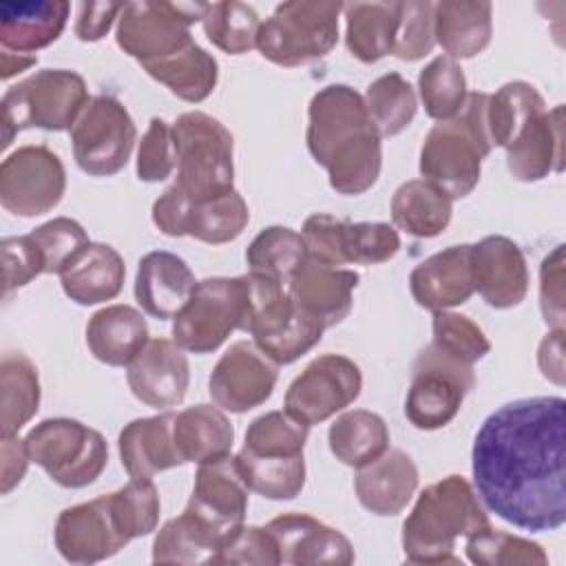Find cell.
<instances>
[{"label": "cell", "mask_w": 566, "mask_h": 566, "mask_svg": "<svg viewBox=\"0 0 566 566\" xmlns=\"http://www.w3.org/2000/svg\"><path fill=\"white\" fill-rule=\"evenodd\" d=\"M327 442L338 462L360 469L389 449V429L378 413L354 409L332 422Z\"/></svg>", "instance_id": "74e56055"}, {"label": "cell", "mask_w": 566, "mask_h": 566, "mask_svg": "<svg viewBox=\"0 0 566 566\" xmlns=\"http://www.w3.org/2000/svg\"><path fill=\"white\" fill-rule=\"evenodd\" d=\"M57 553L71 564H95L117 555L128 539L122 535L111 493L64 509L53 528Z\"/></svg>", "instance_id": "ac0fdd59"}, {"label": "cell", "mask_w": 566, "mask_h": 566, "mask_svg": "<svg viewBox=\"0 0 566 566\" xmlns=\"http://www.w3.org/2000/svg\"><path fill=\"white\" fill-rule=\"evenodd\" d=\"M473 387V365L462 363L429 343L413 360L411 382L405 398V416L416 429H440L458 416Z\"/></svg>", "instance_id": "8fae6325"}, {"label": "cell", "mask_w": 566, "mask_h": 566, "mask_svg": "<svg viewBox=\"0 0 566 566\" xmlns=\"http://www.w3.org/2000/svg\"><path fill=\"white\" fill-rule=\"evenodd\" d=\"M493 33V4L484 0H442L433 4V35L451 60L482 53Z\"/></svg>", "instance_id": "4dcf8cb0"}, {"label": "cell", "mask_w": 566, "mask_h": 566, "mask_svg": "<svg viewBox=\"0 0 566 566\" xmlns=\"http://www.w3.org/2000/svg\"><path fill=\"white\" fill-rule=\"evenodd\" d=\"M310 427L283 411H268L254 418L245 431V442L241 449L256 455H303Z\"/></svg>", "instance_id": "681fc988"}, {"label": "cell", "mask_w": 566, "mask_h": 566, "mask_svg": "<svg viewBox=\"0 0 566 566\" xmlns=\"http://www.w3.org/2000/svg\"><path fill=\"white\" fill-rule=\"evenodd\" d=\"M40 378L22 352H7L0 360V436L18 431L38 413Z\"/></svg>", "instance_id": "f35d334b"}, {"label": "cell", "mask_w": 566, "mask_h": 566, "mask_svg": "<svg viewBox=\"0 0 566 566\" xmlns=\"http://www.w3.org/2000/svg\"><path fill=\"white\" fill-rule=\"evenodd\" d=\"M491 526L484 504L462 475L429 484L402 524V551L409 564H460L458 539Z\"/></svg>", "instance_id": "3957f363"}, {"label": "cell", "mask_w": 566, "mask_h": 566, "mask_svg": "<svg viewBox=\"0 0 566 566\" xmlns=\"http://www.w3.org/2000/svg\"><path fill=\"white\" fill-rule=\"evenodd\" d=\"M486 102L489 93H469L464 106L451 119L438 122L422 142L420 175L451 199L473 192L482 175V159L493 148Z\"/></svg>", "instance_id": "277c9868"}, {"label": "cell", "mask_w": 566, "mask_h": 566, "mask_svg": "<svg viewBox=\"0 0 566 566\" xmlns=\"http://www.w3.org/2000/svg\"><path fill=\"white\" fill-rule=\"evenodd\" d=\"M363 389L360 367L343 354H323L314 358L287 387L285 411L312 427L345 407H349Z\"/></svg>", "instance_id": "2e32d148"}, {"label": "cell", "mask_w": 566, "mask_h": 566, "mask_svg": "<svg viewBox=\"0 0 566 566\" xmlns=\"http://www.w3.org/2000/svg\"><path fill=\"white\" fill-rule=\"evenodd\" d=\"M135 139V122L113 95L91 97L71 128L75 164L91 177L117 175L128 164Z\"/></svg>", "instance_id": "4fadbf2b"}, {"label": "cell", "mask_w": 566, "mask_h": 566, "mask_svg": "<svg viewBox=\"0 0 566 566\" xmlns=\"http://www.w3.org/2000/svg\"><path fill=\"white\" fill-rule=\"evenodd\" d=\"M201 27L217 49L241 55L256 49L261 20L256 9L245 2H212L206 4Z\"/></svg>", "instance_id": "f6af8a7d"}, {"label": "cell", "mask_w": 566, "mask_h": 566, "mask_svg": "<svg viewBox=\"0 0 566 566\" xmlns=\"http://www.w3.org/2000/svg\"><path fill=\"white\" fill-rule=\"evenodd\" d=\"M29 237L42 254L44 274H60L91 243L86 230L71 217H55L31 230Z\"/></svg>", "instance_id": "816d5d0a"}, {"label": "cell", "mask_w": 566, "mask_h": 566, "mask_svg": "<svg viewBox=\"0 0 566 566\" xmlns=\"http://www.w3.org/2000/svg\"><path fill=\"white\" fill-rule=\"evenodd\" d=\"M431 329H433L431 343L462 363L473 365L491 352V343L482 332V327L464 314L449 312V310L433 312Z\"/></svg>", "instance_id": "f907efd6"}, {"label": "cell", "mask_w": 566, "mask_h": 566, "mask_svg": "<svg viewBox=\"0 0 566 566\" xmlns=\"http://www.w3.org/2000/svg\"><path fill=\"white\" fill-rule=\"evenodd\" d=\"M175 416V411H164L150 418H137L119 431L117 449L122 467L130 478H153L184 464L172 436Z\"/></svg>", "instance_id": "83f0119b"}, {"label": "cell", "mask_w": 566, "mask_h": 566, "mask_svg": "<svg viewBox=\"0 0 566 566\" xmlns=\"http://www.w3.org/2000/svg\"><path fill=\"white\" fill-rule=\"evenodd\" d=\"M148 340L146 318L133 305H106L86 323V345L91 354L111 367H128Z\"/></svg>", "instance_id": "1f68e13d"}, {"label": "cell", "mask_w": 566, "mask_h": 566, "mask_svg": "<svg viewBox=\"0 0 566 566\" xmlns=\"http://www.w3.org/2000/svg\"><path fill=\"white\" fill-rule=\"evenodd\" d=\"M301 237L307 256L343 268L376 265L394 259L400 250L398 230L385 221H347L325 212H314L303 221Z\"/></svg>", "instance_id": "5bb4252c"}, {"label": "cell", "mask_w": 566, "mask_h": 566, "mask_svg": "<svg viewBox=\"0 0 566 566\" xmlns=\"http://www.w3.org/2000/svg\"><path fill=\"white\" fill-rule=\"evenodd\" d=\"M71 4L64 0L0 2V44L4 51L33 55L53 44L69 20Z\"/></svg>", "instance_id": "f1b7e54d"}, {"label": "cell", "mask_w": 566, "mask_h": 566, "mask_svg": "<svg viewBox=\"0 0 566 566\" xmlns=\"http://www.w3.org/2000/svg\"><path fill=\"white\" fill-rule=\"evenodd\" d=\"M305 259L307 248L301 232L285 226L263 228L245 250L250 272L274 279L283 285H287Z\"/></svg>", "instance_id": "60d3db41"}, {"label": "cell", "mask_w": 566, "mask_h": 566, "mask_svg": "<svg viewBox=\"0 0 566 566\" xmlns=\"http://www.w3.org/2000/svg\"><path fill=\"white\" fill-rule=\"evenodd\" d=\"M223 533L206 520L184 509L177 517L168 520L155 535L153 562L155 564H217Z\"/></svg>", "instance_id": "e575fe53"}, {"label": "cell", "mask_w": 566, "mask_h": 566, "mask_svg": "<svg viewBox=\"0 0 566 566\" xmlns=\"http://www.w3.org/2000/svg\"><path fill=\"white\" fill-rule=\"evenodd\" d=\"M250 310L248 274L197 281L192 296L172 318V340L186 352L210 354L234 329L248 332Z\"/></svg>", "instance_id": "52a82bcc"}, {"label": "cell", "mask_w": 566, "mask_h": 566, "mask_svg": "<svg viewBox=\"0 0 566 566\" xmlns=\"http://www.w3.org/2000/svg\"><path fill=\"white\" fill-rule=\"evenodd\" d=\"M480 502L500 520L531 531L566 522V400L517 398L480 424L471 449Z\"/></svg>", "instance_id": "6da1fadb"}, {"label": "cell", "mask_w": 566, "mask_h": 566, "mask_svg": "<svg viewBox=\"0 0 566 566\" xmlns=\"http://www.w3.org/2000/svg\"><path fill=\"white\" fill-rule=\"evenodd\" d=\"M343 11L345 44L356 60L371 64L394 51L400 2H349Z\"/></svg>", "instance_id": "d590c367"}, {"label": "cell", "mask_w": 566, "mask_h": 566, "mask_svg": "<svg viewBox=\"0 0 566 566\" xmlns=\"http://www.w3.org/2000/svg\"><path fill=\"white\" fill-rule=\"evenodd\" d=\"M175 444L181 462L203 464L230 455L234 442V427L221 407L192 405L175 416Z\"/></svg>", "instance_id": "d6a6232c"}, {"label": "cell", "mask_w": 566, "mask_h": 566, "mask_svg": "<svg viewBox=\"0 0 566 566\" xmlns=\"http://www.w3.org/2000/svg\"><path fill=\"white\" fill-rule=\"evenodd\" d=\"M234 462L245 486L268 500H294L305 486L303 455L274 458L239 449Z\"/></svg>", "instance_id": "ab89813d"}, {"label": "cell", "mask_w": 566, "mask_h": 566, "mask_svg": "<svg viewBox=\"0 0 566 566\" xmlns=\"http://www.w3.org/2000/svg\"><path fill=\"white\" fill-rule=\"evenodd\" d=\"M31 458L27 451L24 440L18 436H4L0 444V491L7 495L11 489H15L29 467Z\"/></svg>", "instance_id": "91938a15"}, {"label": "cell", "mask_w": 566, "mask_h": 566, "mask_svg": "<svg viewBox=\"0 0 566 566\" xmlns=\"http://www.w3.org/2000/svg\"><path fill=\"white\" fill-rule=\"evenodd\" d=\"M111 506L115 522L128 542L157 528L161 502L150 478H130L128 484L111 493Z\"/></svg>", "instance_id": "c3c4849f"}, {"label": "cell", "mask_w": 566, "mask_h": 566, "mask_svg": "<svg viewBox=\"0 0 566 566\" xmlns=\"http://www.w3.org/2000/svg\"><path fill=\"white\" fill-rule=\"evenodd\" d=\"M537 365L544 378L553 380L555 385H564V329H553L542 338Z\"/></svg>", "instance_id": "94428289"}, {"label": "cell", "mask_w": 566, "mask_h": 566, "mask_svg": "<svg viewBox=\"0 0 566 566\" xmlns=\"http://www.w3.org/2000/svg\"><path fill=\"white\" fill-rule=\"evenodd\" d=\"M57 276L73 303L97 305L122 292L126 265L113 245L91 241Z\"/></svg>", "instance_id": "f546056e"}, {"label": "cell", "mask_w": 566, "mask_h": 566, "mask_svg": "<svg viewBox=\"0 0 566 566\" xmlns=\"http://www.w3.org/2000/svg\"><path fill=\"white\" fill-rule=\"evenodd\" d=\"M363 102L380 139L402 133L418 111L413 86L396 71L376 77L367 86Z\"/></svg>", "instance_id": "b9f144b4"}, {"label": "cell", "mask_w": 566, "mask_h": 566, "mask_svg": "<svg viewBox=\"0 0 566 566\" xmlns=\"http://www.w3.org/2000/svg\"><path fill=\"white\" fill-rule=\"evenodd\" d=\"M2 265H4V294L44 274L42 254L29 234L2 239Z\"/></svg>", "instance_id": "9f6ffc18"}, {"label": "cell", "mask_w": 566, "mask_h": 566, "mask_svg": "<svg viewBox=\"0 0 566 566\" xmlns=\"http://www.w3.org/2000/svg\"><path fill=\"white\" fill-rule=\"evenodd\" d=\"M276 378L279 365L268 358L254 340H237L212 367L208 391L223 411L245 413L272 396Z\"/></svg>", "instance_id": "e0dca14e"}, {"label": "cell", "mask_w": 566, "mask_h": 566, "mask_svg": "<svg viewBox=\"0 0 566 566\" xmlns=\"http://www.w3.org/2000/svg\"><path fill=\"white\" fill-rule=\"evenodd\" d=\"M469 562L478 566H544L548 557L537 542L486 526L464 539Z\"/></svg>", "instance_id": "7dc6e473"}, {"label": "cell", "mask_w": 566, "mask_h": 566, "mask_svg": "<svg viewBox=\"0 0 566 566\" xmlns=\"http://www.w3.org/2000/svg\"><path fill=\"white\" fill-rule=\"evenodd\" d=\"M250 279V323L254 345L276 365H290L307 354L323 338L325 325L303 312L274 279L248 272Z\"/></svg>", "instance_id": "9c48e42d"}, {"label": "cell", "mask_w": 566, "mask_h": 566, "mask_svg": "<svg viewBox=\"0 0 566 566\" xmlns=\"http://www.w3.org/2000/svg\"><path fill=\"white\" fill-rule=\"evenodd\" d=\"M418 93L431 119H451L469 95L462 66L447 55L433 57L418 75Z\"/></svg>", "instance_id": "bcb514c9"}, {"label": "cell", "mask_w": 566, "mask_h": 566, "mask_svg": "<svg viewBox=\"0 0 566 566\" xmlns=\"http://www.w3.org/2000/svg\"><path fill=\"white\" fill-rule=\"evenodd\" d=\"M248 486L232 455L197 464L192 495L186 504L195 515L228 535L243 524L248 513Z\"/></svg>", "instance_id": "7402d4cb"}, {"label": "cell", "mask_w": 566, "mask_h": 566, "mask_svg": "<svg viewBox=\"0 0 566 566\" xmlns=\"http://www.w3.org/2000/svg\"><path fill=\"white\" fill-rule=\"evenodd\" d=\"M453 214V199L427 179L400 184L391 197V221L398 230L416 239L442 234Z\"/></svg>", "instance_id": "836d02e7"}, {"label": "cell", "mask_w": 566, "mask_h": 566, "mask_svg": "<svg viewBox=\"0 0 566 566\" xmlns=\"http://www.w3.org/2000/svg\"><path fill=\"white\" fill-rule=\"evenodd\" d=\"M142 69L153 80L164 84L172 95L190 104L203 102L214 91L219 80L217 60L197 42L175 55L150 62Z\"/></svg>", "instance_id": "8d00e7d4"}, {"label": "cell", "mask_w": 566, "mask_h": 566, "mask_svg": "<svg viewBox=\"0 0 566 566\" xmlns=\"http://www.w3.org/2000/svg\"><path fill=\"white\" fill-rule=\"evenodd\" d=\"M248 221H250L248 203L237 190H230L208 201H199V203L190 201L188 219H186V237L219 245L241 237Z\"/></svg>", "instance_id": "ee69618b"}, {"label": "cell", "mask_w": 566, "mask_h": 566, "mask_svg": "<svg viewBox=\"0 0 566 566\" xmlns=\"http://www.w3.org/2000/svg\"><path fill=\"white\" fill-rule=\"evenodd\" d=\"M217 564H259L276 566L281 564L279 546L265 526H237L230 531L219 548Z\"/></svg>", "instance_id": "11a10c76"}, {"label": "cell", "mask_w": 566, "mask_h": 566, "mask_svg": "<svg viewBox=\"0 0 566 566\" xmlns=\"http://www.w3.org/2000/svg\"><path fill=\"white\" fill-rule=\"evenodd\" d=\"M544 108L546 104L539 91L522 80L506 82L495 93H489L486 126L493 146L506 148L520 128Z\"/></svg>", "instance_id": "7bdbcfd3"}, {"label": "cell", "mask_w": 566, "mask_h": 566, "mask_svg": "<svg viewBox=\"0 0 566 566\" xmlns=\"http://www.w3.org/2000/svg\"><path fill=\"white\" fill-rule=\"evenodd\" d=\"M206 2H126L117 18V46L139 66L190 46V27L201 22Z\"/></svg>", "instance_id": "7c38bea8"}, {"label": "cell", "mask_w": 566, "mask_h": 566, "mask_svg": "<svg viewBox=\"0 0 566 566\" xmlns=\"http://www.w3.org/2000/svg\"><path fill=\"white\" fill-rule=\"evenodd\" d=\"M307 148L340 195H363L380 177L382 146L363 95L347 84L316 91L307 108Z\"/></svg>", "instance_id": "7a4b0ae2"}, {"label": "cell", "mask_w": 566, "mask_h": 566, "mask_svg": "<svg viewBox=\"0 0 566 566\" xmlns=\"http://www.w3.org/2000/svg\"><path fill=\"white\" fill-rule=\"evenodd\" d=\"M506 150V168L517 181H539L564 168V106L535 113L513 137Z\"/></svg>", "instance_id": "cb8c5ba5"}, {"label": "cell", "mask_w": 566, "mask_h": 566, "mask_svg": "<svg viewBox=\"0 0 566 566\" xmlns=\"http://www.w3.org/2000/svg\"><path fill=\"white\" fill-rule=\"evenodd\" d=\"M539 307L553 329H564V245H557L539 268Z\"/></svg>", "instance_id": "6f0895ef"}, {"label": "cell", "mask_w": 566, "mask_h": 566, "mask_svg": "<svg viewBox=\"0 0 566 566\" xmlns=\"http://www.w3.org/2000/svg\"><path fill=\"white\" fill-rule=\"evenodd\" d=\"M177 153L175 186L192 201H208L234 190V139L212 115L188 111L172 124Z\"/></svg>", "instance_id": "8992f818"}, {"label": "cell", "mask_w": 566, "mask_h": 566, "mask_svg": "<svg viewBox=\"0 0 566 566\" xmlns=\"http://www.w3.org/2000/svg\"><path fill=\"white\" fill-rule=\"evenodd\" d=\"M413 301L431 312L462 305L475 292L471 270V243L449 245L420 261L409 274Z\"/></svg>", "instance_id": "603a6c76"}, {"label": "cell", "mask_w": 566, "mask_h": 566, "mask_svg": "<svg viewBox=\"0 0 566 566\" xmlns=\"http://www.w3.org/2000/svg\"><path fill=\"white\" fill-rule=\"evenodd\" d=\"M88 102V88L80 73L69 69L35 71L2 95V148L27 128L71 130Z\"/></svg>", "instance_id": "5b68a950"}, {"label": "cell", "mask_w": 566, "mask_h": 566, "mask_svg": "<svg viewBox=\"0 0 566 566\" xmlns=\"http://www.w3.org/2000/svg\"><path fill=\"white\" fill-rule=\"evenodd\" d=\"M418 489V469L402 449H387L380 458L358 469L354 491L374 515L394 517L405 511Z\"/></svg>", "instance_id": "4316f807"}, {"label": "cell", "mask_w": 566, "mask_h": 566, "mask_svg": "<svg viewBox=\"0 0 566 566\" xmlns=\"http://www.w3.org/2000/svg\"><path fill=\"white\" fill-rule=\"evenodd\" d=\"M340 11V2H283L261 22L256 49L265 60L283 69L312 64L336 46Z\"/></svg>", "instance_id": "ba28073f"}, {"label": "cell", "mask_w": 566, "mask_h": 566, "mask_svg": "<svg viewBox=\"0 0 566 566\" xmlns=\"http://www.w3.org/2000/svg\"><path fill=\"white\" fill-rule=\"evenodd\" d=\"M471 270L475 292L486 305L509 310L528 292V268L522 248L502 234H489L471 245Z\"/></svg>", "instance_id": "d6986e66"}, {"label": "cell", "mask_w": 566, "mask_h": 566, "mask_svg": "<svg viewBox=\"0 0 566 566\" xmlns=\"http://www.w3.org/2000/svg\"><path fill=\"white\" fill-rule=\"evenodd\" d=\"M124 4L115 2H80L75 15V35L82 42H97L102 40L113 22L119 18Z\"/></svg>", "instance_id": "680465c9"}, {"label": "cell", "mask_w": 566, "mask_h": 566, "mask_svg": "<svg viewBox=\"0 0 566 566\" xmlns=\"http://www.w3.org/2000/svg\"><path fill=\"white\" fill-rule=\"evenodd\" d=\"M436 44L433 35V2L407 0L400 2L398 33L394 42V55L402 62H416L431 53Z\"/></svg>", "instance_id": "f5cc1de1"}, {"label": "cell", "mask_w": 566, "mask_h": 566, "mask_svg": "<svg viewBox=\"0 0 566 566\" xmlns=\"http://www.w3.org/2000/svg\"><path fill=\"white\" fill-rule=\"evenodd\" d=\"M197 279L188 263L166 250L148 252L139 259L135 274V298L139 307L157 318H175L192 296Z\"/></svg>", "instance_id": "484cf974"}, {"label": "cell", "mask_w": 566, "mask_h": 566, "mask_svg": "<svg viewBox=\"0 0 566 566\" xmlns=\"http://www.w3.org/2000/svg\"><path fill=\"white\" fill-rule=\"evenodd\" d=\"M38 64V55H24V53H13V51H4L0 53V77L9 80L31 66Z\"/></svg>", "instance_id": "6125c7cd"}, {"label": "cell", "mask_w": 566, "mask_h": 566, "mask_svg": "<svg viewBox=\"0 0 566 566\" xmlns=\"http://www.w3.org/2000/svg\"><path fill=\"white\" fill-rule=\"evenodd\" d=\"M177 168L172 124L153 117L137 148V179L146 184L168 179Z\"/></svg>", "instance_id": "db71d44e"}, {"label": "cell", "mask_w": 566, "mask_h": 566, "mask_svg": "<svg viewBox=\"0 0 566 566\" xmlns=\"http://www.w3.org/2000/svg\"><path fill=\"white\" fill-rule=\"evenodd\" d=\"M126 382L133 396L155 409L175 407L186 398L190 367L184 349L170 338H150L130 360Z\"/></svg>", "instance_id": "ffe728a7"}, {"label": "cell", "mask_w": 566, "mask_h": 566, "mask_svg": "<svg viewBox=\"0 0 566 566\" xmlns=\"http://www.w3.org/2000/svg\"><path fill=\"white\" fill-rule=\"evenodd\" d=\"M64 190V164L42 144L20 146L0 166V203L15 217L31 219L51 212Z\"/></svg>", "instance_id": "9a60e30c"}, {"label": "cell", "mask_w": 566, "mask_h": 566, "mask_svg": "<svg viewBox=\"0 0 566 566\" xmlns=\"http://www.w3.org/2000/svg\"><path fill=\"white\" fill-rule=\"evenodd\" d=\"M358 279L360 276L354 270L334 268L307 256L285 287L290 298L303 312L318 318L327 329L349 314Z\"/></svg>", "instance_id": "d4e9b609"}, {"label": "cell", "mask_w": 566, "mask_h": 566, "mask_svg": "<svg viewBox=\"0 0 566 566\" xmlns=\"http://www.w3.org/2000/svg\"><path fill=\"white\" fill-rule=\"evenodd\" d=\"M31 462L64 489L93 484L108 462L104 436L73 418H46L24 438Z\"/></svg>", "instance_id": "30bf717a"}, {"label": "cell", "mask_w": 566, "mask_h": 566, "mask_svg": "<svg viewBox=\"0 0 566 566\" xmlns=\"http://www.w3.org/2000/svg\"><path fill=\"white\" fill-rule=\"evenodd\" d=\"M265 528L279 546L281 564L349 566L354 562L352 542L338 528H332L307 513H283L270 520Z\"/></svg>", "instance_id": "44dd1931"}]
</instances>
